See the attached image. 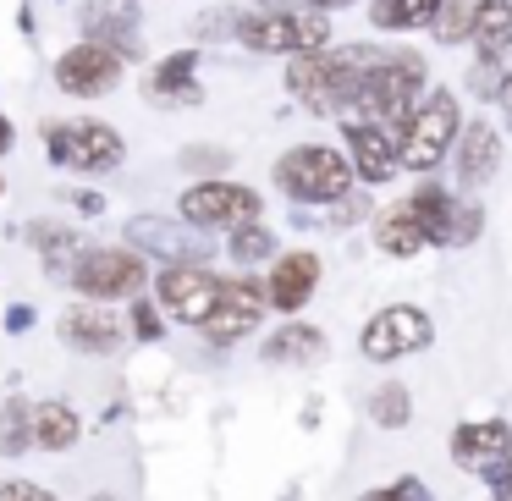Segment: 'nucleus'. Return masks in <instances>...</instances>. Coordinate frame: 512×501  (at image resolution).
Returning <instances> with one entry per match:
<instances>
[{
	"mask_svg": "<svg viewBox=\"0 0 512 501\" xmlns=\"http://www.w3.org/2000/svg\"><path fill=\"white\" fill-rule=\"evenodd\" d=\"M386 56V45H336L320 56H292L287 89L309 105L314 116H353L364 94V72Z\"/></svg>",
	"mask_w": 512,
	"mask_h": 501,
	"instance_id": "nucleus-1",
	"label": "nucleus"
},
{
	"mask_svg": "<svg viewBox=\"0 0 512 501\" xmlns=\"http://www.w3.org/2000/svg\"><path fill=\"white\" fill-rule=\"evenodd\" d=\"M237 45L254 56H320V50H331V12L259 6V12L237 17Z\"/></svg>",
	"mask_w": 512,
	"mask_h": 501,
	"instance_id": "nucleus-2",
	"label": "nucleus"
},
{
	"mask_svg": "<svg viewBox=\"0 0 512 501\" xmlns=\"http://www.w3.org/2000/svg\"><path fill=\"white\" fill-rule=\"evenodd\" d=\"M358 182L347 149H331V144H298L276 160V188L287 193L292 204H325L331 210L336 199H347Z\"/></svg>",
	"mask_w": 512,
	"mask_h": 501,
	"instance_id": "nucleus-3",
	"label": "nucleus"
},
{
	"mask_svg": "<svg viewBox=\"0 0 512 501\" xmlns=\"http://www.w3.org/2000/svg\"><path fill=\"white\" fill-rule=\"evenodd\" d=\"M457 133H463L457 94H452V89H430L419 105H413V116L402 122V133H397V160H402V171H413V177L435 171L446 155H452Z\"/></svg>",
	"mask_w": 512,
	"mask_h": 501,
	"instance_id": "nucleus-4",
	"label": "nucleus"
},
{
	"mask_svg": "<svg viewBox=\"0 0 512 501\" xmlns=\"http://www.w3.org/2000/svg\"><path fill=\"white\" fill-rule=\"evenodd\" d=\"M424 61L413 50H386L375 67L364 72V94H358V111L353 116H369V122H386L402 133V122L413 116V105L424 100Z\"/></svg>",
	"mask_w": 512,
	"mask_h": 501,
	"instance_id": "nucleus-5",
	"label": "nucleus"
},
{
	"mask_svg": "<svg viewBox=\"0 0 512 501\" xmlns=\"http://www.w3.org/2000/svg\"><path fill=\"white\" fill-rule=\"evenodd\" d=\"M45 149H50V160H61L72 171H111L127 155L122 133L111 122H50Z\"/></svg>",
	"mask_w": 512,
	"mask_h": 501,
	"instance_id": "nucleus-6",
	"label": "nucleus"
},
{
	"mask_svg": "<svg viewBox=\"0 0 512 501\" xmlns=\"http://www.w3.org/2000/svg\"><path fill=\"white\" fill-rule=\"evenodd\" d=\"M177 210L199 232H237V226L259 221V193L243 182H193L177 199Z\"/></svg>",
	"mask_w": 512,
	"mask_h": 501,
	"instance_id": "nucleus-7",
	"label": "nucleus"
},
{
	"mask_svg": "<svg viewBox=\"0 0 512 501\" xmlns=\"http://www.w3.org/2000/svg\"><path fill=\"white\" fill-rule=\"evenodd\" d=\"M435 342V325L424 309H413V303H391V309H380L375 320L358 331V347H364L369 364H397V358L419 353V347Z\"/></svg>",
	"mask_w": 512,
	"mask_h": 501,
	"instance_id": "nucleus-8",
	"label": "nucleus"
},
{
	"mask_svg": "<svg viewBox=\"0 0 512 501\" xmlns=\"http://www.w3.org/2000/svg\"><path fill=\"white\" fill-rule=\"evenodd\" d=\"M122 61L111 45H94V39H83V45L61 50L56 61V89L72 94V100H100V94H111L116 83H122Z\"/></svg>",
	"mask_w": 512,
	"mask_h": 501,
	"instance_id": "nucleus-9",
	"label": "nucleus"
},
{
	"mask_svg": "<svg viewBox=\"0 0 512 501\" xmlns=\"http://www.w3.org/2000/svg\"><path fill=\"white\" fill-rule=\"evenodd\" d=\"M72 287L83 298H138V287H144V259L133 248H89L72 265Z\"/></svg>",
	"mask_w": 512,
	"mask_h": 501,
	"instance_id": "nucleus-10",
	"label": "nucleus"
},
{
	"mask_svg": "<svg viewBox=\"0 0 512 501\" xmlns=\"http://www.w3.org/2000/svg\"><path fill=\"white\" fill-rule=\"evenodd\" d=\"M221 287H226V281L210 276V270H199V265H171V270H160V281H155L160 309H166L171 320H182V325H204V320H210L215 303H221Z\"/></svg>",
	"mask_w": 512,
	"mask_h": 501,
	"instance_id": "nucleus-11",
	"label": "nucleus"
},
{
	"mask_svg": "<svg viewBox=\"0 0 512 501\" xmlns=\"http://www.w3.org/2000/svg\"><path fill=\"white\" fill-rule=\"evenodd\" d=\"M342 138H347V160H353L358 182H391L402 171L397 160V127L369 122V116H342Z\"/></svg>",
	"mask_w": 512,
	"mask_h": 501,
	"instance_id": "nucleus-12",
	"label": "nucleus"
},
{
	"mask_svg": "<svg viewBox=\"0 0 512 501\" xmlns=\"http://www.w3.org/2000/svg\"><path fill=\"white\" fill-rule=\"evenodd\" d=\"M127 243L155 254V259H166V265H199V259L210 254V237H204L199 226H177V221H160V215L127 221Z\"/></svg>",
	"mask_w": 512,
	"mask_h": 501,
	"instance_id": "nucleus-13",
	"label": "nucleus"
},
{
	"mask_svg": "<svg viewBox=\"0 0 512 501\" xmlns=\"http://www.w3.org/2000/svg\"><path fill=\"white\" fill-rule=\"evenodd\" d=\"M259 314H265V287L248 281V276H237V281H226V287H221V303H215V314L199 325V331L210 336L215 347H226V342H237V336L254 331Z\"/></svg>",
	"mask_w": 512,
	"mask_h": 501,
	"instance_id": "nucleus-14",
	"label": "nucleus"
},
{
	"mask_svg": "<svg viewBox=\"0 0 512 501\" xmlns=\"http://www.w3.org/2000/svg\"><path fill=\"white\" fill-rule=\"evenodd\" d=\"M512 457V430L501 419H479V424H457L452 430V463L474 468V474H490L496 463Z\"/></svg>",
	"mask_w": 512,
	"mask_h": 501,
	"instance_id": "nucleus-15",
	"label": "nucleus"
},
{
	"mask_svg": "<svg viewBox=\"0 0 512 501\" xmlns=\"http://www.w3.org/2000/svg\"><path fill=\"white\" fill-rule=\"evenodd\" d=\"M83 39L111 45L116 56H138V6L133 0H89L83 6Z\"/></svg>",
	"mask_w": 512,
	"mask_h": 501,
	"instance_id": "nucleus-16",
	"label": "nucleus"
},
{
	"mask_svg": "<svg viewBox=\"0 0 512 501\" xmlns=\"http://www.w3.org/2000/svg\"><path fill=\"white\" fill-rule=\"evenodd\" d=\"M452 166H457V182H463V188H485L501 166V133L490 122H468L452 144Z\"/></svg>",
	"mask_w": 512,
	"mask_h": 501,
	"instance_id": "nucleus-17",
	"label": "nucleus"
},
{
	"mask_svg": "<svg viewBox=\"0 0 512 501\" xmlns=\"http://www.w3.org/2000/svg\"><path fill=\"white\" fill-rule=\"evenodd\" d=\"M122 336H127L122 320L100 303H72L61 314V342L78 347V353H111V347H122Z\"/></svg>",
	"mask_w": 512,
	"mask_h": 501,
	"instance_id": "nucleus-18",
	"label": "nucleus"
},
{
	"mask_svg": "<svg viewBox=\"0 0 512 501\" xmlns=\"http://www.w3.org/2000/svg\"><path fill=\"white\" fill-rule=\"evenodd\" d=\"M314 287H320V259H314L309 248H298V254L276 259V270H270V281H265V298L292 314V309H303V303L314 298Z\"/></svg>",
	"mask_w": 512,
	"mask_h": 501,
	"instance_id": "nucleus-19",
	"label": "nucleus"
},
{
	"mask_svg": "<svg viewBox=\"0 0 512 501\" xmlns=\"http://www.w3.org/2000/svg\"><path fill=\"white\" fill-rule=\"evenodd\" d=\"M149 105H199L204 89H199V50H177V56H166L155 72H149L144 83Z\"/></svg>",
	"mask_w": 512,
	"mask_h": 501,
	"instance_id": "nucleus-20",
	"label": "nucleus"
},
{
	"mask_svg": "<svg viewBox=\"0 0 512 501\" xmlns=\"http://www.w3.org/2000/svg\"><path fill=\"white\" fill-rule=\"evenodd\" d=\"M408 210L419 215V226H424V237H430V243L457 248V221H463V204H457L446 188H435V182H419V193L408 199Z\"/></svg>",
	"mask_w": 512,
	"mask_h": 501,
	"instance_id": "nucleus-21",
	"label": "nucleus"
},
{
	"mask_svg": "<svg viewBox=\"0 0 512 501\" xmlns=\"http://www.w3.org/2000/svg\"><path fill=\"white\" fill-rule=\"evenodd\" d=\"M424 243H430V237H424L419 215H413L408 204H397V210H386L375 221V248H380V254H391V259H413Z\"/></svg>",
	"mask_w": 512,
	"mask_h": 501,
	"instance_id": "nucleus-22",
	"label": "nucleus"
},
{
	"mask_svg": "<svg viewBox=\"0 0 512 501\" xmlns=\"http://www.w3.org/2000/svg\"><path fill=\"white\" fill-rule=\"evenodd\" d=\"M474 50L479 56H501L512 50V0H479L474 6Z\"/></svg>",
	"mask_w": 512,
	"mask_h": 501,
	"instance_id": "nucleus-23",
	"label": "nucleus"
},
{
	"mask_svg": "<svg viewBox=\"0 0 512 501\" xmlns=\"http://www.w3.org/2000/svg\"><path fill=\"white\" fill-rule=\"evenodd\" d=\"M265 358L270 364H320L325 358V331L292 320V325H281V331L265 342Z\"/></svg>",
	"mask_w": 512,
	"mask_h": 501,
	"instance_id": "nucleus-24",
	"label": "nucleus"
},
{
	"mask_svg": "<svg viewBox=\"0 0 512 501\" xmlns=\"http://www.w3.org/2000/svg\"><path fill=\"white\" fill-rule=\"evenodd\" d=\"M78 413L67 408V402H39L34 408V446H45V452H67V446H78Z\"/></svg>",
	"mask_w": 512,
	"mask_h": 501,
	"instance_id": "nucleus-25",
	"label": "nucleus"
},
{
	"mask_svg": "<svg viewBox=\"0 0 512 501\" xmlns=\"http://www.w3.org/2000/svg\"><path fill=\"white\" fill-rule=\"evenodd\" d=\"M441 0H375L369 6V23L386 28V34H408V28H430Z\"/></svg>",
	"mask_w": 512,
	"mask_h": 501,
	"instance_id": "nucleus-26",
	"label": "nucleus"
},
{
	"mask_svg": "<svg viewBox=\"0 0 512 501\" xmlns=\"http://www.w3.org/2000/svg\"><path fill=\"white\" fill-rule=\"evenodd\" d=\"M34 243H39V254H45V270H56V276H72V265L89 254L83 237L72 232V226H56V221L34 226Z\"/></svg>",
	"mask_w": 512,
	"mask_h": 501,
	"instance_id": "nucleus-27",
	"label": "nucleus"
},
{
	"mask_svg": "<svg viewBox=\"0 0 512 501\" xmlns=\"http://www.w3.org/2000/svg\"><path fill=\"white\" fill-rule=\"evenodd\" d=\"M34 446V408L23 397L0 402V457H23Z\"/></svg>",
	"mask_w": 512,
	"mask_h": 501,
	"instance_id": "nucleus-28",
	"label": "nucleus"
},
{
	"mask_svg": "<svg viewBox=\"0 0 512 501\" xmlns=\"http://www.w3.org/2000/svg\"><path fill=\"white\" fill-rule=\"evenodd\" d=\"M474 6L479 0H441V12H435V23H430L435 45H463V39L474 34Z\"/></svg>",
	"mask_w": 512,
	"mask_h": 501,
	"instance_id": "nucleus-29",
	"label": "nucleus"
},
{
	"mask_svg": "<svg viewBox=\"0 0 512 501\" xmlns=\"http://www.w3.org/2000/svg\"><path fill=\"white\" fill-rule=\"evenodd\" d=\"M369 419L380 424V430H402V424L413 419V402H408V386H380L375 397H369Z\"/></svg>",
	"mask_w": 512,
	"mask_h": 501,
	"instance_id": "nucleus-30",
	"label": "nucleus"
},
{
	"mask_svg": "<svg viewBox=\"0 0 512 501\" xmlns=\"http://www.w3.org/2000/svg\"><path fill=\"white\" fill-rule=\"evenodd\" d=\"M232 259L237 265H265L270 254H276V237H270V226H259V221H248V226H237L232 232Z\"/></svg>",
	"mask_w": 512,
	"mask_h": 501,
	"instance_id": "nucleus-31",
	"label": "nucleus"
},
{
	"mask_svg": "<svg viewBox=\"0 0 512 501\" xmlns=\"http://www.w3.org/2000/svg\"><path fill=\"white\" fill-rule=\"evenodd\" d=\"M468 83H474L479 100H501V83H507V61L501 56H479L474 72H468Z\"/></svg>",
	"mask_w": 512,
	"mask_h": 501,
	"instance_id": "nucleus-32",
	"label": "nucleus"
},
{
	"mask_svg": "<svg viewBox=\"0 0 512 501\" xmlns=\"http://www.w3.org/2000/svg\"><path fill=\"white\" fill-rule=\"evenodd\" d=\"M358 501H430V496H424V485H419V479H397V485L369 490V496H358Z\"/></svg>",
	"mask_w": 512,
	"mask_h": 501,
	"instance_id": "nucleus-33",
	"label": "nucleus"
},
{
	"mask_svg": "<svg viewBox=\"0 0 512 501\" xmlns=\"http://www.w3.org/2000/svg\"><path fill=\"white\" fill-rule=\"evenodd\" d=\"M0 501H56L45 485H28V479H6L0 485Z\"/></svg>",
	"mask_w": 512,
	"mask_h": 501,
	"instance_id": "nucleus-34",
	"label": "nucleus"
},
{
	"mask_svg": "<svg viewBox=\"0 0 512 501\" xmlns=\"http://www.w3.org/2000/svg\"><path fill=\"white\" fill-rule=\"evenodd\" d=\"M182 166H193V171H221L226 155H221V149H188V155H182Z\"/></svg>",
	"mask_w": 512,
	"mask_h": 501,
	"instance_id": "nucleus-35",
	"label": "nucleus"
},
{
	"mask_svg": "<svg viewBox=\"0 0 512 501\" xmlns=\"http://www.w3.org/2000/svg\"><path fill=\"white\" fill-rule=\"evenodd\" d=\"M133 331L144 336V342H155V336H160V320H155V309H149V303H133Z\"/></svg>",
	"mask_w": 512,
	"mask_h": 501,
	"instance_id": "nucleus-36",
	"label": "nucleus"
},
{
	"mask_svg": "<svg viewBox=\"0 0 512 501\" xmlns=\"http://www.w3.org/2000/svg\"><path fill=\"white\" fill-rule=\"evenodd\" d=\"M6 325H12V331H28V325H34V309H28V303H17V309L6 314Z\"/></svg>",
	"mask_w": 512,
	"mask_h": 501,
	"instance_id": "nucleus-37",
	"label": "nucleus"
},
{
	"mask_svg": "<svg viewBox=\"0 0 512 501\" xmlns=\"http://www.w3.org/2000/svg\"><path fill=\"white\" fill-rule=\"evenodd\" d=\"M78 210H83V215H100L105 199H100V193H78Z\"/></svg>",
	"mask_w": 512,
	"mask_h": 501,
	"instance_id": "nucleus-38",
	"label": "nucleus"
},
{
	"mask_svg": "<svg viewBox=\"0 0 512 501\" xmlns=\"http://www.w3.org/2000/svg\"><path fill=\"white\" fill-rule=\"evenodd\" d=\"M501 111H507V133H512V67H507V83H501Z\"/></svg>",
	"mask_w": 512,
	"mask_h": 501,
	"instance_id": "nucleus-39",
	"label": "nucleus"
},
{
	"mask_svg": "<svg viewBox=\"0 0 512 501\" xmlns=\"http://www.w3.org/2000/svg\"><path fill=\"white\" fill-rule=\"evenodd\" d=\"M314 12H342V6H353V0H309Z\"/></svg>",
	"mask_w": 512,
	"mask_h": 501,
	"instance_id": "nucleus-40",
	"label": "nucleus"
},
{
	"mask_svg": "<svg viewBox=\"0 0 512 501\" xmlns=\"http://www.w3.org/2000/svg\"><path fill=\"white\" fill-rule=\"evenodd\" d=\"M6 149H12V122L0 116V155H6Z\"/></svg>",
	"mask_w": 512,
	"mask_h": 501,
	"instance_id": "nucleus-41",
	"label": "nucleus"
},
{
	"mask_svg": "<svg viewBox=\"0 0 512 501\" xmlns=\"http://www.w3.org/2000/svg\"><path fill=\"white\" fill-rule=\"evenodd\" d=\"M259 6H287V0H259Z\"/></svg>",
	"mask_w": 512,
	"mask_h": 501,
	"instance_id": "nucleus-42",
	"label": "nucleus"
},
{
	"mask_svg": "<svg viewBox=\"0 0 512 501\" xmlns=\"http://www.w3.org/2000/svg\"><path fill=\"white\" fill-rule=\"evenodd\" d=\"M94 501H111V496H94Z\"/></svg>",
	"mask_w": 512,
	"mask_h": 501,
	"instance_id": "nucleus-43",
	"label": "nucleus"
},
{
	"mask_svg": "<svg viewBox=\"0 0 512 501\" xmlns=\"http://www.w3.org/2000/svg\"><path fill=\"white\" fill-rule=\"evenodd\" d=\"M0 193H6V188H0Z\"/></svg>",
	"mask_w": 512,
	"mask_h": 501,
	"instance_id": "nucleus-44",
	"label": "nucleus"
}]
</instances>
